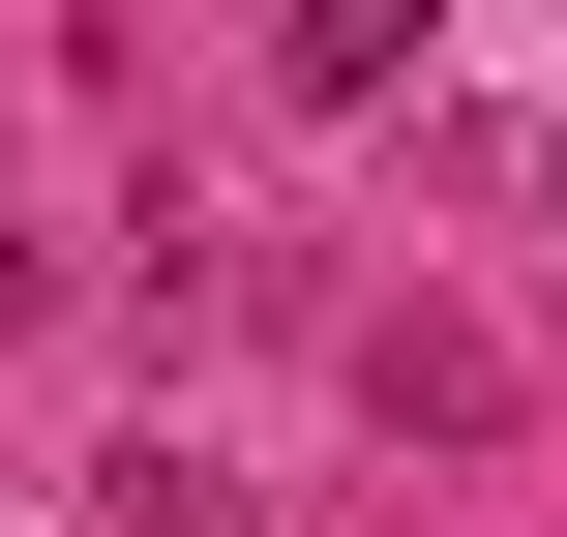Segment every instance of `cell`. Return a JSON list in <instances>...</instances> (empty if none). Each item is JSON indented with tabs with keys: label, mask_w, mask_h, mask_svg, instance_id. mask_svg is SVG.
<instances>
[{
	"label": "cell",
	"mask_w": 567,
	"mask_h": 537,
	"mask_svg": "<svg viewBox=\"0 0 567 537\" xmlns=\"http://www.w3.org/2000/svg\"><path fill=\"white\" fill-rule=\"evenodd\" d=\"M359 389H389V419H449V448H478V419H508V359H478V329H449V299H389V329H359Z\"/></svg>",
	"instance_id": "1"
}]
</instances>
